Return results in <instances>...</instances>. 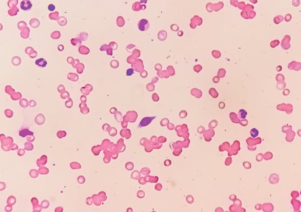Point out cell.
I'll return each instance as SVG.
<instances>
[{"instance_id": "5b68a950", "label": "cell", "mask_w": 301, "mask_h": 212, "mask_svg": "<svg viewBox=\"0 0 301 212\" xmlns=\"http://www.w3.org/2000/svg\"><path fill=\"white\" fill-rule=\"evenodd\" d=\"M250 134H251V136L253 138H256V137H257V136H258V135H259L258 130L257 129H256V128L252 129H251V131H250Z\"/></svg>"}, {"instance_id": "8992f818", "label": "cell", "mask_w": 301, "mask_h": 212, "mask_svg": "<svg viewBox=\"0 0 301 212\" xmlns=\"http://www.w3.org/2000/svg\"><path fill=\"white\" fill-rule=\"evenodd\" d=\"M238 115L241 119H245L247 115V112L244 109H240L238 112Z\"/></svg>"}, {"instance_id": "6da1fadb", "label": "cell", "mask_w": 301, "mask_h": 212, "mask_svg": "<svg viewBox=\"0 0 301 212\" xmlns=\"http://www.w3.org/2000/svg\"><path fill=\"white\" fill-rule=\"evenodd\" d=\"M32 7V4L29 0H24L21 1L20 3V8L23 10H30Z\"/></svg>"}, {"instance_id": "ba28073f", "label": "cell", "mask_w": 301, "mask_h": 212, "mask_svg": "<svg viewBox=\"0 0 301 212\" xmlns=\"http://www.w3.org/2000/svg\"><path fill=\"white\" fill-rule=\"evenodd\" d=\"M48 9L51 11H53L55 9V6L53 4H50L48 6Z\"/></svg>"}, {"instance_id": "277c9868", "label": "cell", "mask_w": 301, "mask_h": 212, "mask_svg": "<svg viewBox=\"0 0 301 212\" xmlns=\"http://www.w3.org/2000/svg\"><path fill=\"white\" fill-rule=\"evenodd\" d=\"M33 134H34L33 133L30 131L29 130L27 129H24L21 130H20V131H19V135L20 136L23 137H25L27 135L32 136V135H33Z\"/></svg>"}, {"instance_id": "7a4b0ae2", "label": "cell", "mask_w": 301, "mask_h": 212, "mask_svg": "<svg viewBox=\"0 0 301 212\" xmlns=\"http://www.w3.org/2000/svg\"><path fill=\"white\" fill-rule=\"evenodd\" d=\"M155 118V117L144 118L141 121V123L140 124V127H145L146 126H147L148 124H149L151 122V121Z\"/></svg>"}, {"instance_id": "52a82bcc", "label": "cell", "mask_w": 301, "mask_h": 212, "mask_svg": "<svg viewBox=\"0 0 301 212\" xmlns=\"http://www.w3.org/2000/svg\"><path fill=\"white\" fill-rule=\"evenodd\" d=\"M134 73V69L133 68H129L127 72V74L128 76L132 75Z\"/></svg>"}, {"instance_id": "3957f363", "label": "cell", "mask_w": 301, "mask_h": 212, "mask_svg": "<svg viewBox=\"0 0 301 212\" xmlns=\"http://www.w3.org/2000/svg\"><path fill=\"white\" fill-rule=\"evenodd\" d=\"M35 64L36 65H38V66L45 67L47 65V62L45 59L40 58V59L36 60L35 61Z\"/></svg>"}]
</instances>
